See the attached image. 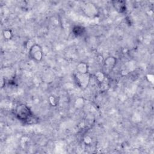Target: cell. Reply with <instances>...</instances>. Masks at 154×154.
<instances>
[{
    "instance_id": "cell-6",
    "label": "cell",
    "mask_w": 154,
    "mask_h": 154,
    "mask_svg": "<svg viewBox=\"0 0 154 154\" xmlns=\"http://www.w3.org/2000/svg\"><path fill=\"white\" fill-rule=\"evenodd\" d=\"M78 72L79 73H87V67L86 64L84 63H81L78 66Z\"/></svg>"
},
{
    "instance_id": "cell-3",
    "label": "cell",
    "mask_w": 154,
    "mask_h": 154,
    "mask_svg": "<svg viewBox=\"0 0 154 154\" xmlns=\"http://www.w3.org/2000/svg\"><path fill=\"white\" fill-rule=\"evenodd\" d=\"M29 54L32 58L39 61L42 58V51L41 48L37 45H33L30 50H29Z\"/></svg>"
},
{
    "instance_id": "cell-2",
    "label": "cell",
    "mask_w": 154,
    "mask_h": 154,
    "mask_svg": "<svg viewBox=\"0 0 154 154\" xmlns=\"http://www.w3.org/2000/svg\"><path fill=\"white\" fill-rule=\"evenodd\" d=\"M76 81L81 87L85 88L89 82V75L87 73H82L78 72L76 75Z\"/></svg>"
},
{
    "instance_id": "cell-1",
    "label": "cell",
    "mask_w": 154,
    "mask_h": 154,
    "mask_svg": "<svg viewBox=\"0 0 154 154\" xmlns=\"http://www.w3.org/2000/svg\"><path fill=\"white\" fill-rule=\"evenodd\" d=\"M15 114L19 120L28 123L32 120L33 117V114L29 108L24 104H20L16 106Z\"/></svg>"
},
{
    "instance_id": "cell-4",
    "label": "cell",
    "mask_w": 154,
    "mask_h": 154,
    "mask_svg": "<svg viewBox=\"0 0 154 154\" xmlns=\"http://www.w3.org/2000/svg\"><path fill=\"white\" fill-rule=\"evenodd\" d=\"M112 5L115 9L119 13H123L126 10V2L124 1H113Z\"/></svg>"
},
{
    "instance_id": "cell-5",
    "label": "cell",
    "mask_w": 154,
    "mask_h": 154,
    "mask_svg": "<svg viewBox=\"0 0 154 154\" xmlns=\"http://www.w3.org/2000/svg\"><path fill=\"white\" fill-rule=\"evenodd\" d=\"M104 64L106 72H109L114 68V66L116 64V59L114 57H109L105 60Z\"/></svg>"
}]
</instances>
